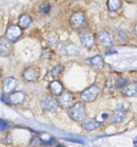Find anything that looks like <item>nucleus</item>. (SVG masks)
Wrapping results in <instances>:
<instances>
[{
	"instance_id": "nucleus-1",
	"label": "nucleus",
	"mask_w": 137,
	"mask_h": 147,
	"mask_svg": "<svg viewBox=\"0 0 137 147\" xmlns=\"http://www.w3.org/2000/svg\"><path fill=\"white\" fill-rule=\"evenodd\" d=\"M69 115L70 118L76 121H83L86 118V109L82 102H78L70 108Z\"/></svg>"
},
{
	"instance_id": "nucleus-2",
	"label": "nucleus",
	"mask_w": 137,
	"mask_h": 147,
	"mask_svg": "<svg viewBox=\"0 0 137 147\" xmlns=\"http://www.w3.org/2000/svg\"><path fill=\"white\" fill-rule=\"evenodd\" d=\"M86 15L82 11H76L73 13L70 19V26L75 30H81L86 26Z\"/></svg>"
},
{
	"instance_id": "nucleus-3",
	"label": "nucleus",
	"mask_w": 137,
	"mask_h": 147,
	"mask_svg": "<svg viewBox=\"0 0 137 147\" xmlns=\"http://www.w3.org/2000/svg\"><path fill=\"white\" fill-rule=\"evenodd\" d=\"M40 77V70L36 65H29L22 71V79L26 83H34Z\"/></svg>"
},
{
	"instance_id": "nucleus-4",
	"label": "nucleus",
	"mask_w": 137,
	"mask_h": 147,
	"mask_svg": "<svg viewBox=\"0 0 137 147\" xmlns=\"http://www.w3.org/2000/svg\"><path fill=\"white\" fill-rule=\"evenodd\" d=\"M100 92V88L96 84H93L90 87H88V89H86L81 94V99L83 102H93L97 98Z\"/></svg>"
},
{
	"instance_id": "nucleus-5",
	"label": "nucleus",
	"mask_w": 137,
	"mask_h": 147,
	"mask_svg": "<svg viewBox=\"0 0 137 147\" xmlns=\"http://www.w3.org/2000/svg\"><path fill=\"white\" fill-rule=\"evenodd\" d=\"M79 39H80V41L82 44V46H84L87 48H91L95 44L94 35L88 29L82 30L79 34Z\"/></svg>"
},
{
	"instance_id": "nucleus-6",
	"label": "nucleus",
	"mask_w": 137,
	"mask_h": 147,
	"mask_svg": "<svg viewBox=\"0 0 137 147\" xmlns=\"http://www.w3.org/2000/svg\"><path fill=\"white\" fill-rule=\"evenodd\" d=\"M22 28L19 25H10L7 28L5 32V37L11 42H15L22 36Z\"/></svg>"
},
{
	"instance_id": "nucleus-7",
	"label": "nucleus",
	"mask_w": 137,
	"mask_h": 147,
	"mask_svg": "<svg viewBox=\"0 0 137 147\" xmlns=\"http://www.w3.org/2000/svg\"><path fill=\"white\" fill-rule=\"evenodd\" d=\"M98 39L101 45L106 47H111L115 44L114 35L106 30H100L98 33Z\"/></svg>"
},
{
	"instance_id": "nucleus-8",
	"label": "nucleus",
	"mask_w": 137,
	"mask_h": 147,
	"mask_svg": "<svg viewBox=\"0 0 137 147\" xmlns=\"http://www.w3.org/2000/svg\"><path fill=\"white\" fill-rule=\"evenodd\" d=\"M13 42L8 40L6 37L0 36V56L8 57L13 51Z\"/></svg>"
},
{
	"instance_id": "nucleus-9",
	"label": "nucleus",
	"mask_w": 137,
	"mask_h": 147,
	"mask_svg": "<svg viewBox=\"0 0 137 147\" xmlns=\"http://www.w3.org/2000/svg\"><path fill=\"white\" fill-rule=\"evenodd\" d=\"M42 106L43 108L51 113H55L57 111L59 108V103L57 99H55L52 96H45L42 101Z\"/></svg>"
},
{
	"instance_id": "nucleus-10",
	"label": "nucleus",
	"mask_w": 137,
	"mask_h": 147,
	"mask_svg": "<svg viewBox=\"0 0 137 147\" xmlns=\"http://www.w3.org/2000/svg\"><path fill=\"white\" fill-rule=\"evenodd\" d=\"M73 101H74L73 96L69 91H63L60 96H58V99H57L59 106L63 109L70 108L73 104Z\"/></svg>"
},
{
	"instance_id": "nucleus-11",
	"label": "nucleus",
	"mask_w": 137,
	"mask_h": 147,
	"mask_svg": "<svg viewBox=\"0 0 137 147\" xmlns=\"http://www.w3.org/2000/svg\"><path fill=\"white\" fill-rule=\"evenodd\" d=\"M16 88V79L14 77H7L3 81V92L4 95L10 94Z\"/></svg>"
},
{
	"instance_id": "nucleus-12",
	"label": "nucleus",
	"mask_w": 137,
	"mask_h": 147,
	"mask_svg": "<svg viewBox=\"0 0 137 147\" xmlns=\"http://www.w3.org/2000/svg\"><path fill=\"white\" fill-rule=\"evenodd\" d=\"M9 105H19L25 101V94L22 91H13L9 96Z\"/></svg>"
},
{
	"instance_id": "nucleus-13",
	"label": "nucleus",
	"mask_w": 137,
	"mask_h": 147,
	"mask_svg": "<svg viewBox=\"0 0 137 147\" xmlns=\"http://www.w3.org/2000/svg\"><path fill=\"white\" fill-rule=\"evenodd\" d=\"M49 91L55 96H60L63 92V86L58 80H53L49 84Z\"/></svg>"
},
{
	"instance_id": "nucleus-14",
	"label": "nucleus",
	"mask_w": 137,
	"mask_h": 147,
	"mask_svg": "<svg viewBox=\"0 0 137 147\" xmlns=\"http://www.w3.org/2000/svg\"><path fill=\"white\" fill-rule=\"evenodd\" d=\"M125 109L122 107V106H119L116 110L115 112L113 113L112 115V121H111V123H118L120 122L121 121H123V119L125 117Z\"/></svg>"
},
{
	"instance_id": "nucleus-15",
	"label": "nucleus",
	"mask_w": 137,
	"mask_h": 147,
	"mask_svg": "<svg viewBox=\"0 0 137 147\" xmlns=\"http://www.w3.org/2000/svg\"><path fill=\"white\" fill-rule=\"evenodd\" d=\"M100 127V122L96 119H90L82 123V127L87 131H93Z\"/></svg>"
},
{
	"instance_id": "nucleus-16",
	"label": "nucleus",
	"mask_w": 137,
	"mask_h": 147,
	"mask_svg": "<svg viewBox=\"0 0 137 147\" xmlns=\"http://www.w3.org/2000/svg\"><path fill=\"white\" fill-rule=\"evenodd\" d=\"M32 23V18L28 14H22L18 20V25L23 30L27 28Z\"/></svg>"
},
{
	"instance_id": "nucleus-17",
	"label": "nucleus",
	"mask_w": 137,
	"mask_h": 147,
	"mask_svg": "<svg viewBox=\"0 0 137 147\" xmlns=\"http://www.w3.org/2000/svg\"><path fill=\"white\" fill-rule=\"evenodd\" d=\"M123 94L126 97H132L137 96V84H131L126 86L123 91Z\"/></svg>"
},
{
	"instance_id": "nucleus-18",
	"label": "nucleus",
	"mask_w": 137,
	"mask_h": 147,
	"mask_svg": "<svg viewBox=\"0 0 137 147\" xmlns=\"http://www.w3.org/2000/svg\"><path fill=\"white\" fill-rule=\"evenodd\" d=\"M88 61L91 65H93L94 67H96V68H102L104 65V60H103L102 57L100 55H96V56L90 58L88 59Z\"/></svg>"
},
{
	"instance_id": "nucleus-19",
	"label": "nucleus",
	"mask_w": 137,
	"mask_h": 147,
	"mask_svg": "<svg viewBox=\"0 0 137 147\" xmlns=\"http://www.w3.org/2000/svg\"><path fill=\"white\" fill-rule=\"evenodd\" d=\"M122 4V1L121 0H108L107 5H108V9L110 11H116L118 10Z\"/></svg>"
},
{
	"instance_id": "nucleus-20",
	"label": "nucleus",
	"mask_w": 137,
	"mask_h": 147,
	"mask_svg": "<svg viewBox=\"0 0 137 147\" xmlns=\"http://www.w3.org/2000/svg\"><path fill=\"white\" fill-rule=\"evenodd\" d=\"M63 71V66L62 65H56L55 67H53L51 71V75L53 77V78H56V77H58Z\"/></svg>"
},
{
	"instance_id": "nucleus-21",
	"label": "nucleus",
	"mask_w": 137,
	"mask_h": 147,
	"mask_svg": "<svg viewBox=\"0 0 137 147\" xmlns=\"http://www.w3.org/2000/svg\"><path fill=\"white\" fill-rule=\"evenodd\" d=\"M50 10H51V5L49 3H45L42 4L40 7V9H39L40 13H42V14H48L50 12Z\"/></svg>"
},
{
	"instance_id": "nucleus-22",
	"label": "nucleus",
	"mask_w": 137,
	"mask_h": 147,
	"mask_svg": "<svg viewBox=\"0 0 137 147\" xmlns=\"http://www.w3.org/2000/svg\"><path fill=\"white\" fill-rule=\"evenodd\" d=\"M42 140H40L39 137H33L31 140V145H34V146H39L42 144Z\"/></svg>"
},
{
	"instance_id": "nucleus-23",
	"label": "nucleus",
	"mask_w": 137,
	"mask_h": 147,
	"mask_svg": "<svg viewBox=\"0 0 137 147\" xmlns=\"http://www.w3.org/2000/svg\"><path fill=\"white\" fill-rule=\"evenodd\" d=\"M7 128H8V124H7V122L0 119V132L5 131Z\"/></svg>"
},
{
	"instance_id": "nucleus-24",
	"label": "nucleus",
	"mask_w": 137,
	"mask_h": 147,
	"mask_svg": "<svg viewBox=\"0 0 137 147\" xmlns=\"http://www.w3.org/2000/svg\"><path fill=\"white\" fill-rule=\"evenodd\" d=\"M125 84H126V80H125L124 78H120L119 81H118V83L117 84L118 88H122V87H124V86L125 85Z\"/></svg>"
},
{
	"instance_id": "nucleus-25",
	"label": "nucleus",
	"mask_w": 137,
	"mask_h": 147,
	"mask_svg": "<svg viewBox=\"0 0 137 147\" xmlns=\"http://www.w3.org/2000/svg\"><path fill=\"white\" fill-rule=\"evenodd\" d=\"M135 34H136V36L137 38V24L136 25V27H135Z\"/></svg>"
},
{
	"instance_id": "nucleus-26",
	"label": "nucleus",
	"mask_w": 137,
	"mask_h": 147,
	"mask_svg": "<svg viewBox=\"0 0 137 147\" xmlns=\"http://www.w3.org/2000/svg\"><path fill=\"white\" fill-rule=\"evenodd\" d=\"M134 144H135V145H137V137L135 139V140H134Z\"/></svg>"
},
{
	"instance_id": "nucleus-27",
	"label": "nucleus",
	"mask_w": 137,
	"mask_h": 147,
	"mask_svg": "<svg viewBox=\"0 0 137 147\" xmlns=\"http://www.w3.org/2000/svg\"><path fill=\"white\" fill-rule=\"evenodd\" d=\"M2 78V69L0 68V78Z\"/></svg>"
}]
</instances>
